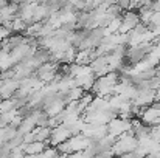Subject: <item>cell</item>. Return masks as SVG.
I'll list each match as a JSON object with an SVG mask.
<instances>
[{"label": "cell", "instance_id": "ac0fdd59", "mask_svg": "<svg viewBox=\"0 0 160 158\" xmlns=\"http://www.w3.org/2000/svg\"><path fill=\"white\" fill-rule=\"evenodd\" d=\"M17 105L14 103V99H2L0 101V113H6V112H9V110H12V108H16Z\"/></svg>", "mask_w": 160, "mask_h": 158}, {"label": "cell", "instance_id": "30bf717a", "mask_svg": "<svg viewBox=\"0 0 160 158\" xmlns=\"http://www.w3.org/2000/svg\"><path fill=\"white\" fill-rule=\"evenodd\" d=\"M90 68H92V71H93V74L97 76V78H100V76H104L106 73H109V67H107V59L106 56H97L90 64Z\"/></svg>", "mask_w": 160, "mask_h": 158}, {"label": "cell", "instance_id": "7c38bea8", "mask_svg": "<svg viewBox=\"0 0 160 158\" xmlns=\"http://www.w3.org/2000/svg\"><path fill=\"white\" fill-rule=\"evenodd\" d=\"M50 9L47 6V3H38L34 14H33V22H45L50 17Z\"/></svg>", "mask_w": 160, "mask_h": 158}, {"label": "cell", "instance_id": "3957f363", "mask_svg": "<svg viewBox=\"0 0 160 158\" xmlns=\"http://www.w3.org/2000/svg\"><path fill=\"white\" fill-rule=\"evenodd\" d=\"M107 133H110L112 136L118 138L120 135L126 133L131 130V119H124L121 116H115L113 119H110L106 124Z\"/></svg>", "mask_w": 160, "mask_h": 158}, {"label": "cell", "instance_id": "8fae6325", "mask_svg": "<svg viewBox=\"0 0 160 158\" xmlns=\"http://www.w3.org/2000/svg\"><path fill=\"white\" fill-rule=\"evenodd\" d=\"M50 143H42V141H33L30 144H22V149L27 155H38L41 154L45 147H48Z\"/></svg>", "mask_w": 160, "mask_h": 158}, {"label": "cell", "instance_id": "52a82bcc", "mask_svg": "<svg viewBox=\"0 0 160 158\" xmlns=\"http://www.w3.org/2000/svg\"><path fill=\"white\" fill-rule=\"evenodd\" d=\"M154 92L156 90H151V89H138V93L134 98L132 104L138 105V107H148V105H151L154 103Z\"/></svg>", "mask_w": 160, "mask_h": 158}, {"label": "cell", "instance_id": "5b68a950", "mask_svg": "<svg viewBox=\"0 0 160 158\" xmlns=\"http://www.w3.org/2000/svg\"><path fill=\"white\" fill-rule=\"evenodd\" d=\"M70 136H72V133H70L68 127H65L64 124H59V126H56V127L52 129V135H50V146L56 147L58 144H61V143L67 141Z\"/></svg>", "mask_w": 160, "mask_h": 158}, {"label": "cell", "instance_id": "2e32d148", "mask_svg": "<svg viewBox=\"0 0 160 158\" xmlns=\"http://www.w3.org/2000/svg\"><path fill=\"white\" fill-rule=\"evenodd\" d=\"M152 14H154V9L151 8V6H145V8H140V14H138V17H140V22L143 23V25H149L151 23V19H152Z\"/></svg>", "mask_w": 160, "mask_h": 158}, {"label": "cell", "instance_id": "d6986e66", "mask_svg": "<svg viewBox=\"0 0 160 158\" xmlns=\"http://www.w3.org/2000/svg\"><path fill=\"white\" fill-rule=\"evenodd\" d=\"M149 136H151L154 141H159L160 143V124L149 127Z\"/></svg>", "mask_w": 160, "mask_h": 158}, {"label": "cell", "instance_id": "9c48e42d", "mask_svg": "<svg viewBox=\"0 0 160 158\" xmlns=\"http://www.w3.org/2000/svg\"><path fill=\"white\" fill-rule=\"evenodd\" d=\"M36 5H38V2H30V3H22V5H19L17 17H20L27 25L33 23V14H34Z\"/></svg>", "mask_w": 160, "mask_h": 158}, {"label": "cell", "instance_id": "277c9868", "mask_svg": "<svg viewBox=\"0 0 160 158\" xmlns=\"http://www.w3.org/2000/svg\"><path fill=\"white\" fill-rule=\"evenodd\" d=\"M138 118H140V121H142L145 126H148V127L157 126V124H160V108L154 107V105H148V107H145V108L142 110V115H140Z\"/></svg>", "mask_w": 160, "mask_h": 158}, {"label": "cell", "instance_id": "7402d4cb", "mask_svg": "<svg viewBox=\"0 0 160 158\" xmlns=\"http://www.w3.org/2000/svg\"><path fill=\"white\" fill-rule=\"evenodd\" d=\"M53 158H67V155H62V154H56Z\"/></svg>", "mask_w": 160, "mask_h": 158}, {"label": "cell", "instance_id": "4fadbf2b", "mask_svg": "<svg viewBox=\"0 0 160 158\" xmlns=\"http://www.w3.org/2000/svg\"><path fill=\"white\" fill-rule=\"evenodd\" d=\"M34 127H36V121H34V118L28 113V115H25V116H23V119H22L20 126L17 127V135H22V136H23L25 133L31 132Z\"/></svg>", "mask_w": 160, "mask_h": 158}, {"label": "cell", "instance_id": "8992f818", "mask_svg": "<svg viewBox=\"0 0 160 158\" xmlns=\"http://www.w3.org/2000/svg\"><path fill=\"white\" fill-rule=\"evenodd\" d=\"M68 146H70V151H72V154L73 152H82V151H86L87 147H89V144H90V138H87L86 135H82V133H78V135H72L68 140Z\"/></svg>", "mask_w": 160, "mask_h": 158}, {"label": "cell", "instance_id": "5bb4252c", "mask_svg": "<svg viewBox=\"0 0 160 158\" xmlns=\"http://www.w3.org/2000/svg\"><path fill=\"white\" fill-rule=\"evenodd\" d=\"M34 135H36V141H42V143H50V135H52V129L50 127H34Z\"/></svg>", "mask_w": 160, "mask_h": 158}, {"label": "cell", "instance_id": "ba28073f", "mask_svg": "<svg viewBox=\"0 0 160 158\" xmlns=\"http://www.w3.org/2000/svg\"><path fill=\"white\" fill-rule=\"evenodd\" d=\"M19 85H20V81H17V79H14V78L3 81L2 85H0V98H2V99H9V98L17 92Z\"/></svg>", "mask_w": 160, "mask_h": 158}, {"label": "cell", "instance_id": "6da1fadb", "mask_svg": "<svg viewBox=\"0 0 160 158\" xmlns=\"http://www.w3.org/2000/svg\"><path fill=\"white\" fill-rule=\"evenodd\" d=\"M120 79V73L118 71H109L104 76H100L95 79L93 87H92V93L95 96H103V98H109L113 95V89L118 84Z\"/></svg>", "mask_w": 160, "mask_h": 158}, {"label": "cell", "instance_id": "44dd1931", "mask_svg": "<svg viewBox=\"0 0 160 158\" xmlns=\"http://www.w3.org/2000/svg\"><path fill=\"white\" fill-rule=\"evenodd\" d=\"M67 158H86V157L82 155V152H73V154L67 155Z\"/></svg>", "mask_w": 160, "mask_h": 158}, {"label": "cell", "instance_id": "ffe728a7", "mask_svg": "<svg viewBox=\"0 0 160 158\" xmlns=\"http://www.w3.org/2000/svg\"><path fill=\"white\" fill-rule=\"evenodd\" d=\"M151 51L154 53V54L160 59V39H156V41H154V44H152V50H151Z\"/></svg>", "mask_w": 160, "mask_h": 158}, {"label": "cell", "instance_id": "7a4b0ae2", "mask_svg": "<svg viewBox=\"0 0 160 158\" xmlns=\"http://www.w3.org/2000/svg\"><path fill=\"white\" fill-rule=\"evenodd\" d=\"M137 146H138L137 136L129 130V132L120 135V136L115 140V143H113V146H112V152H113L115 157H121L123 154L132 152Z\"/></svg>", "mask_w": 160, "mask_h": 158}, {"label": "cell", "instance_id": "9a60e30c", "mask_svg": "<svg viewBox=\"0 0 160 158\" xmlns=\"http://www.w3.org/2000/svg\"><path fill=\"white\" fill-rule=\"evenodd\" d=\"M82 95H84V90H82L81 87L75 85L73 89H70V90L67 92V95H65L64 98H65L67 103H72V101H79Z\"/></svg>", "mask_w": 160, "mask_h": 158}, {"label": "cell", "instance_id": "e0dca14e", "mask_svg": "<svg viewBox=\"0 0 160 158\" xmlns=\"http://www.w3.org/2000/svg\"><path fill=\"white\" fill-rule=\"evenodd\" d=\"M27 23L20 19V17H14L12 20H11V25H9V31H14V33H17V34H20V33H23L25 30H27Z\"/></svg>", "mask_w": 160, "mask_h": 158}]
</instances>
